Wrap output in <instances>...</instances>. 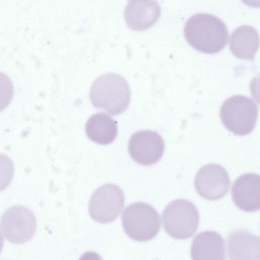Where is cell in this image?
Masks as SVG:
<instances>
[{"label":"cell","instance_id":"15","mask_svg":"<svg viewBox=\"0 0 260 260\" xmlns=\"http://www.w3.org/2000/svg\"><path fill=\"white\" fill-rule=\"evenodd\" d=\"M85 132L90 140L99 144L107 145L116 137V122L105 113H96L87 120Z\"/></svg>","mask_w":260,"mask_h":260},{"label":"cell","instance_id":"16","mask_svg":"<svg viewBox=\"0 0 260 260\" xmlns=\"http://www.w3.org/2000/svg\"><path fill=\"white\" fill-rule=\"evenodd\" d=\"M14 173V166L12 160L7 155L0 154V191L9 185Z\"/></svg>","mask_w":260,"mask_h":260},{"label":"cell","instance_id":"13","mask_svg":"<svg viewBox=\"0 0 260 260\" xmlns=\"http://www.w3.org/2000/svg\"><path fill=\"white\" fill-rule=\"evenodd\" d=\"M190 255L193 259H224V240L216 232H202L193 238L190 248Z\"/></svg>","mask_w":260,"mask_h":260},{"label":"cell","instance_id":"7","mask_svg":"<svg viewBox=\"0 0 260 260\" xmlns=\"http://www.w3.org/2000/svg\"><path fill=\"white\" fill-rule=\"evenodd\" d=\"M1 226L6 239L15 244L25 243L35 234L37 222L33 212L23 206H14L3 214Z\"/></svg>","mask_w":260,"mask_h":260},{"label":"cell","instance_id":"11","mask_svg":"<svg viewBox=\"0 0 260 260\" xmlns=\"http://www.w3.org/2000/svg\"><path fill=\"white\" fill-rule=\"evenodd\" d=\"M260 180L258 174L245 173L234 181L231 188L235 204L245 212H255L260 208Z\"/></svg>","mask_w":260,"mask_h":260},{"label":"cell","instance_id":"5","mask_svg":"<svg viewBox=\"0 0 260 260\" xmlns=\"http://www.w3.org/2000/svg\"><path fill=\"white\" fill-rule=\"evenodd\" d=\"M165 231L172 237L186 239L196 232L200 215L196 207L184 199L173 201L165 208L162 215Z\"/></svg>","mask_w":260,"mask_h":260},{"label":"cell","instance_id":"6","mask_svg":"<svg viewBox=\"0 0 260 260\" xmlns=\"http://www.w3.org/2000/svg\"><path fill=\"white\" fill-rule=\"evenodd\" d=\"M124 203L121 189L114 184H106L92 193L89 202V213L94 220L99 223L110 222L119 215Z\"/></svg>","mask_w":260,"mask_h":260},{"label":"cell","instance_id":"12","mask_svg":"<svg viewBox=\"0 0 260 260\" xmlns=\"http://www.w3.org/2000/svg\"><path fill=\"white\" fill-rule=\"evenodd\" d=\"M227 251L230 259H259V238L245 230L233 231L227 238Z\"/></svg>","mask_w":260,"mask_h":260},{"label":"cell","instance_id":"4","mask_svg":"<svg viewBox=\"0 0 260 260\" xmlns=\"http://www.w3.org/2000/svg\"><path fill=\"white\" fill-rule=\"evenodd\" d=\"M221 120L228 130L238 136H245L254 129L258 117V107L250 98L234 95L226 99L220 111Z\"/></svg>","mask_w":260,"mask_h":260},{"label":"cell","instance_id":"10","mask_svg":"<svg viewBox=\"0 0 260 260\" xmlns=\"http://www.w3.org/2000/svg\"><path fill=\"white\" fill-rule=\"evenodd\" d=\"M161 14L157 0H129L124 13L128 27L135 31H143L154 25Z\"/></svg>","mask_w":260,"mask_h":260},{"label":"cell","instance_id":"2","mask_svg":"<svg viewBox=\"0 0 260 260\" xmlns=\"http://www.w3.org/2000/svg\"><path fill=\"white\" fill-rule=\"evenodd\" d=\"M90 99L93 106L109 114L122 113L127 108L131 101V92L127 81L115 74H105L92 83Z\"/></svg>","mask_w":260,"mask_h":260},{"label":"cell","instance_id":"19","mask_svg":"<svg viewBox=\"0 0 260 260\" xmlns=\"http://www.w3.org/2000/svg\"><path fill=\"white\" fill-rule=\"evenodd\" d=\"M4 245V237L3 236L1 233V230H0V253L3 249Z\"/></svg>","mask_w":260,"mask_h":260},{"label":"cell","instance_id":"18","mask_svg":"<svg viewBox=\"0 0 260 260\" xmlns=\"http://www.w3.org/2000/svg\"><path fill=\"white\" fill-rule=\"evenodd\" d=\"M242 2L247 6L255 8H258L259 6V0H241Z\"/></svg>","mask_w":260,"mask_h":260},{"label":"cell","instance_id":"17","mask_svg":"<svg viewBox=\"0 0 260 260\" xmlns=\"http://www.w3.org/2000/svg\"><path fill=\"white\" fill-rule=\"evenodd\" d=\"M14 94V87L10 78L0 72V112L11 103Z\"/></svg>","mask_w":260,"mask_h":260},{"label":"cell","instance_id":"1","mask_svg":"<svg viewBox=\"0 0 260 260\" xmlns=\"http://www.w3.org/2000/svg\"><path fill=\"white\" fill-rule=\"evenodd\" d=\"M184 35L187 43L196 50L206 54H214L226 46L228 28L219 18L206 13L191 16L186 22Z\"/></svg>","mask_w":260,"mask_h":260},{"label":"cell","instance_id":"3","mask_svg":"<svg viewBox=\"0 0 260 260\" xmlns=\"http://www.w3.org/2000/svg\"><path fill=\"white\" fill-rule=\"evenodd\" d=\"M121 219L126 234L139 242L153 239L161 226L157 211L152 206L143 202H136L128 206L122 214Z\"/></svg>","mask_w":260,"mask_h":260},{"label":"cell","instance_id":"9","mask_svg":"<svg viewBox=\"0 0 260 260\" xmlns=\"http://www.w3.org/2000/svg\"><path fill=\"white\" fill-rule=\"evenodd\" d=\"M128 152L132 159L143 166L157 162L165 151L163 139L156 132L143 130L133 134L128 142Z\"/></svg>","mask_w":260,"mask_h":260},{"label":"cell","instance_id":"8","mask_svg":"<svg viewBox=\"0 0 260 260\" xmlns=\"http://www.w3.org/2000/svg\"><path fill=\"white\" fill-rule=\"evenodd\" d=\"M194 184L200 196L210 201H215L227 193L230 179L223 167L217 164H209L197 172Z\"/></svg>","mask_w":260,"mask_h":260},{"label":"cell","instance_id":"14","mask_svg":"<svg viewBox=\"0 0 260 260\" xmlns=\"http://www.w3.org/2000/svg\"><path fill=\"white\" fill-rule=\"evenodd\" d=\"M229 47L237 58L253 61L259 47L257 31L250 25L238 27L230 36Z\"/></svg>","mask_w":260,"mask_h":260}]
</instances>
